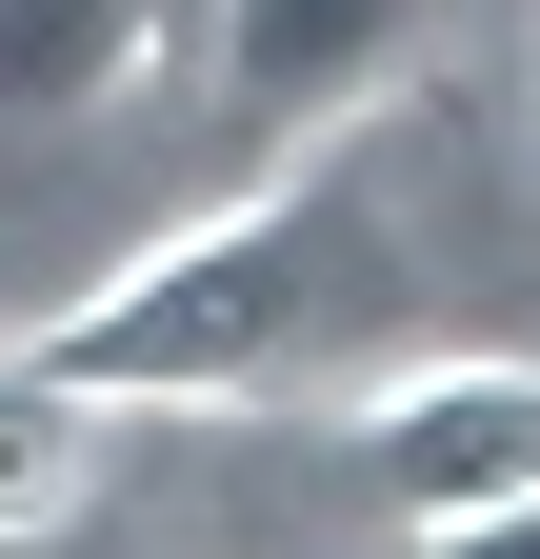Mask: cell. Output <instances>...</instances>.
<instances>
[{"mask_svg": "<svg viewBox=\"0 0 540 559\" xmlns=\"http://www.w3.org/2000/svg\"><path fill=\"white\" fill-rule=\"evenodd\" d=\"M161 81V0H0V140L120 120Z\"/></svg>", "mask_w": 540, "mask_h": 559, "instance_id": "cell-5", "label": "cell"}, {"mask_svg": "<svg viewBox=\"0 0 540 559\" xmlns=\"http://www.w3.org/2000/svg\"><path fill=\"white\" fill-rule=\"evenodd\" d=\"M101 500H120V400L81 360H40V340H0V559L81 539Z\"/></svg>", "mask_w": 540, "mask_h": 559, "instance_id": "cell-4", "label": "cell"}, {"mask_svg": "<svg viewBox=\"0 0 540 559\" xmlns=\"http://www.w3.org/2000/svg\"><path fill=\"white\" fill-rule=\"evenodd\" d=\"M341 440H361V479L400 500V539H441L460 500L540 479V360H520V340H400V360L341 380Z\"/></svg>", "mask_w": 540, "mask_h": 559, "instance_id": "cell-2", "label": "cell"}, {"mask_svg": "<svg viewBox=\"0 0 540 559\" xmlns=\"http://www.w3.org/2000/svg\"><path fill=\"white\" fill-rule=\"evenodd\" d=\"M421 21L441 0H200V100L221 140H341L380 100H421Z\"/></svg>", "mask_w": 540, "mask_h": 559, "instance_id": "cell-3", "label": "cell"}, {"mask_svg": "<svg viewBox=\"0 0 540 559\" xmlns=\"http://www.w3.org/2000/svg\"><path fill=\"white\" fill-rule=\"evenodd\" d=\"M400 340H421V120L380 100L341 140H281V180L120 260L101 300H60L40 360H81L120 419H260V400H341Z\"/></svg>", "mask_w": 540, "mask_h": 559, "instance_id": "cell-1", "label": "cell"}]
</instances>
